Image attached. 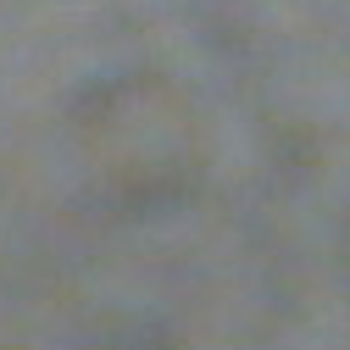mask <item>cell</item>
Here are the masks:
<instances>
[{
  "label": "cell",
  "instance_id": "cell-1",
  "mask_svg": "<svg viewBox=\"0 0 350 350\" xmlns=\"http://www.w3.org/2000/svg\"><path fill=\"white\" fill-rule=\"evenodd\" d=\"M78 150L122 206L178 200L200 172V134L178 95L156 78H117L78 111Z\"/></svg>",
  "mask_w": 350,
  "mask_h": 350
},
{
  "label": "cell",
  "instance_id": "cell-2",
  "mask_svg": "<svg viewBox=\"0 0 350 350\" xmlns=\"http://www.w3.org/2000/svg\"><path fill=\"white\" fill-rule=\"evenodd\" d=\"M345 267H350V206H345Z\"/></svg>",
  "mask_w": 350,
  "mask_h": 350
}]
</instances>
